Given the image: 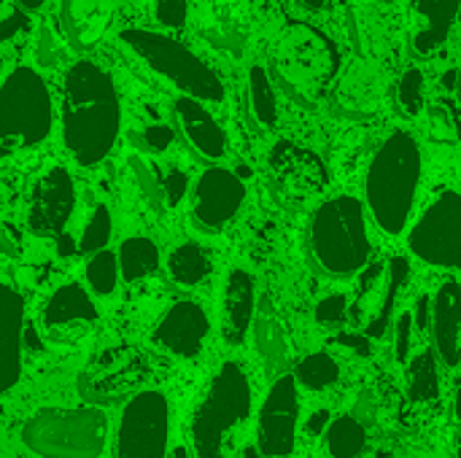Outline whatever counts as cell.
Returning a JSON list of instances; mask_svg holds the SVG:
<instances>
[{"instance_id":"obj_1","label":"cell","mask_w":461,"mask_h":458,"mask_svg":"<svg viewBox=\"0 0 461 458\" xmlns=\"http://www.w3.org/2000/svg\"><path fill=\"white\" fill-rule=\"evenodd\" d=\"M122 127L119 92L108 70L81 59L70 65L62 81V140L68 154L92 167L103 162Z\"/></svg>"},{"instance_id":"obj_2","label":"cell","mask_w":461,"mask_h":458,"mask_svg":"<svg viewBox=\"0 0 461 458\" xmlns=\"http://www.w3.org/2000/svg\"><path fill=\"white\" fill-rule=\"evenodd\" d=\"M419 181H421L419 143L408 132L397 130L381 143L367 173V205L375 224L386 235L405 232L416 205Z\"/></svg>"},{"instance_id":"obj_3","label":"cell","mask_w":461,"mask_h":458,"mask_svg":"<svg viewBox=\"0 0 461 458\" xmlns=\"http://www.w3.org/2000/svg\"><path fill=\"white\" fill-rule=\"evenodd\" d=\"M338 46L305 22H289L270 59V78L300 105H316L338 76Z\"/></svg>"},{"instance_id":"obj_4","label":"cell","mask_w":461,"mask_h":458,"mask_svg":"<svg viewBox=\"0 0 461 458\" xmlns=\"http://www.w3.org/2000/svg\"><path fill=\"white\" fill-rule=\"evenodd\" d=\"M249 416L251 383L240 364L224 362L192 416L189 437L194 458H227L232 432H238Z\"/></svg>"},{"instance_id":"obj_5","label":"cell","mask_w":461,"mask_h":458,"mask_svg":"<svg viewBox=\"0 0 461 458\" xmlns=\"http://www.w3.org/2000/svg\"><path fill=\"white\" fill-rule=\"evenodd\" d=\"M54 124L46 81L32 67H14L0 84V157L43 143Z\"/></svg>"},{"instance_id":"obj_6","label":"cell","mask_w":461,"mask_h":458,"mask_svg":"<svg viewBox=\"0 0 461 458\" xmlns=\"http://www.w3.org/2000/svg\"><path fill=\"white\" fill-rule=\"evenodd\" d=\"M311 248L330 275H351L362 270L370 259L365 205L348 194L327 200L313 213Z\"/></svg>"},{"instance_id":"obj_7","label":"cell","mask_w":461,"mask_h":458,"mask_svg":"<svg viewBox=\"0 0 461 458\" xmlns=\"http://www.w3.org/2000/svg\"><path fill=\"white\" fill-rule=\"evenodd\" d=\"M108 416L100 408H46L22 429V443L41 458H97L105 448Z\"/></svg>"},{"instance_id":"obj_8","label":"cell","mask_w":461,"mask_h":458,"mask_svg":"<svg viewBox=\"0 0 461 458\" xmlns=\"http://www.w3.org/2000/svg\"><path fill=\"white\" fill-rule=\"evenodd\" d=\"M122 43L130 46L154 73L167 78L176 89L184 92V97L221 103L224 100V84L216 76L213 67H208L192 49L178 43L176 38L151 32V30H122Z\"/></svg>"},{"instance_id":"obj_9","label":"cell","mask_w":461,"mask_h":458,"mask_svg":"<svg viewBox=\"0 0 461 458\" xmlns=\"http://www.w3.org/2000/svg\"><path fill=\"white\" fill-rule=\"evenodd\" d=\"M170 405L159 391H138L116 429V458H167Z\"/></svg>"},{"instance_id":"obj_10","label":"cell","mask_w":461,"mask_h":458,"mask_svg":"<svg viewBox=\"0 0 461 458\" xmlns=\"http://www.w3.org/2000/svg\"><path fill=\"white\" fill-rule=\"evenodd\" d=\"M411 251L435 267L461 270V194L448 192L432 202L408 238Z\"/></svg>"},{"instance_id":"obj_11","label":"cell","mask_w":461,"mask_h":458,"mask_svg":"<svg viewBox=\"0 0 461 458\" xmlns=\"http://www.w3.org/2000/svg\"><path fill=\"white\" fill-rule=\"evenodd\" d=\"M143 375H146V362L135 348L130 346L105 348L103 354L92 359V364L78 378V389H81V397L92 402V408L113 405L130 389L140 386Z\"/></svg>"},{"instance_id":"obj_12","label":"cell","mask_w":461,"mask_h":458,"mask_svg":"<svg viewBox=\"0 0 461 458\" xmlns=\"http://www.w3.org/2000/svg\"><path fill=\"white\" fill-rule=\"evenodd\" d=\"M297 416H300V394L297 381L284 375L267 391V400L259 410V432L257 445L265 458H284L294 448L297 435Z\"/></svg>"},{"instance_id":"obj_13","label":"cell","mask_w":461,"mask_h":458,"mask_svg":"<svg viewBox=\"0 0 461 458\" xmlns=\"http://www.w3.org/2000/svg\"><path fill=\"white\" fill-rule=\"evenodd\" d=\"M76 208V186L65 167H49L30 192L27 227L32 235H62Z\"/></svg>"},{"instance_id":"obj_14","label":"cell","mask_w":461,"mask_h":458,"mask_svg":"<svg viewBox=\"0 0 461 458\" xmlns=\"http://www.w3.org/2000/svg\"><path fill=\"white\" fill-rule=\"evenodd\" d=\"M246 200V186L240 175L224 167H211L200 175L194 186V224L205 232H219L227 227Z\"/></svg>"},{"instance_id":"obj_15","label":"cell","mask_w":461,"mask_h":458,"mask_svg":"<svg viewBox=\"0 0 461 458\" xmlns=\"http://www.w3.org/2000/svg\"><path fill=\"white\" fill-rule=\"evenodd\" d=\"M208 332H211L208 313L197 302L181 300L170 305V310L159 319V324L151 332V340L157 348L178 359H194L203 351Z\"/></svg>"},{"instance_id":"obj_16","label":"cell","mask_w":461,"mask_h":458,"mask_svg":"<svg viewBox=\"0 0 461 458\" xmlns=\"http://www.w3.org/2000/svg\"><path fill=\"white\" fill-rule=\"evenodd\" d=\"M24 348V302L19 292L0 283V397L8 394L22 378Z\"/></svg>"},{"instance_id":"obj_17","label":"cell","mask_w":461,"mask_h":458,"mask_svg":"<svg viewBox=\"0 0 461 458\" xmlns=\"http://www.w3.org/2000/svg\"><path fill=\"white\" fill-rule=\"evenodd\" d=\"M173 111H176V121H178V130L184 132L186 143L203 159H221L227 154V135L200 100L178 97Z\"/></svg>"},{"instance_id":"obj_18","label":"cell","mask_w":461,"mask_h":458,"mask_svg":"<svg viewBox=\"0 0 461 458\" xmlns=\"http://www.w3.org/2000/svg\"><path fill=\"white\" fill-rule=\"evenodd\" d=\"M432 337L438 356L456 367L461 362V286L456 281H446L432 305Z\"/></svg>"},{"instance_id":"obj_19","label":"cell","mask_w":461,"mask_h":458,"mask_svg":"<svg viewBox=\"0 0 461 458\" xmlns=\"http://www.w3.org/2000/svg\"><path fill=\"white\" fill-rule=\"evenodd\" d=\"M257 308V289L254 278L246 270H232L224 283L221 300V335L230 346H240L249 327L254 324Z\"/></svg>"},{"instance_id":"obj_20","label":"cell","mask_w":461,"mask_h":458,"mask_svg":"<svg viewBox=\"0 0 461 458\" xmlns=\"http://www.w3.org/2000/svg\"><path fill=\"white\" fill-rule=\"evenodd\" d=\"M59 22L65 27V38L76 51L95 46L111 22L108 0H62Z\"/></svg>"},{"instance_id":"obj_21","label":"cell","mask_w":461,"mask_h":458,"mask_svg":"<svg viewBox=\"0 0 461 458\" xmlns=\"http://www.w3.org/2000/svg\"><path fill=\"white\" fill-rule=\"evenodd\" d=\"M459 8L461 0H413V11L424 19V24L411 38L413 54L429 57L432 51H438L454 30Z\"/></svg>"},{"instance_id":"obj_22","label":"cell","mask_w":461,"mask_h":458,"mask_svg":"<svg viewBox=\"0 0 461 458\" xmlns=\"http://www.w3.org/2000/svg\"><path fill=\"white\" fill-rule=\"evenodd\" d=\"M397 30H400V19H392L389 11L370 8V5H348L351 46L362 57H370L384 46H392Z\"/></svg>"},{"instance_id":"obj_23","label":"cell","mask_w":461,"mask_h":458,"mask_svg":"<svg viewBox=\"0 0 461 458\" xmlns=\"http://www.w3.org/2000/svg\"><path fill=\"white\" fill-rule=\"evenodd\" d=\"M97 321V308L89 297V292L78 283L59 286L46 308H43V324L49 329H73V327H89Z\"/></svg>"},{"instance_id":"obj_24","label":"cell","mask_w":461,"mask_h":458,"mask_svg":"<svg viewBox=\"0 0 461 458\" xmlns=\"http://www.w3.org/2000/svg\"><path fill=\"white\" fill-rule=\"evenodd\" d=\"M273 167L276 173L292 186V189H316L321 181H324V167L321 162L305 151V148H297L292 143H281L276 146L273 151Z\"/></svg>"},{"instance_id":"obj_25","label":"cell","mask_w":461,"mask_h":458,"mask_svg":"<svg viewBox=\"0 0 461 458\" xmlns=\"http://www.w3.org/2000/svg\"><path fill=\"white\" fill-rule=\"evenodd\" d=\"M213 270L211 254L200 246V243H181L178 248H173L170 259H167V273L178 286H200Z\"/></svg>"},{"instance_id":"obj_26","label":"cell","mask_w":461,"mask_h":458,"mask_svg":"<svg viewBox=\"0 0 461 458\" xmlns=\"http://www.w3.org/2000/svg\"><path fill=\"white\" fill-rule=\"evenodd\" d=\"M116 259H119L122 278L127 283H135V281L149 278L159 267V248L154 246V240H149L143 235H135V238H127L119 246Z\"/></svg>"},{"instance_id":"obj_27","label":"cell","mask_w":461,"mask_h":458,"mask_svg":"<svg viewBox=\"0 0 461 458\" xmlns=\"http://www.w3.org/2000/svg\"><path fill=\"white\" fill-rule=\"evenodd\" d=\"M254 343H257V351H259V356L265 359V364L270 370H281L286 364L289 343H286L284 327L278 324V319L270 310L257 316V321H254Z\"/></svg>"},{"instance_id":"obj_28","label":"cell","mask_w":461,"mask_h":458,"mask_svg":"<svg viewBox=\"0 0 461 458\" xmlns=\"http://www.w3.org/2000/svg\"><path fill=\"white\" fill-rule=\"evenodd\" d=\"M249 105L254 119L262 127H276L278 124V100H276V86L270 73L262 65H254L249 70Z\"/></svg>"},{"instance_id":"obj_29","label":"cell","mask_w":461,"mask_h":458,"mask_svg":"<svg viewBox=\"0 0 461 458\" xmlns=\"http://www.w3.org/2000/svg\"><path fill=\"white\" fill-rule=\"evenodd\" d=\"M365 448H367V435L357 418L343 416V418L330 424L327 451L332 454V458H359L365 454Z\"/></svg>"},{"instance_id":"obj_30","label":"cell","mask_w":461,"mask_h":458,"mask_svg":"<svg viewBox=\"0 0 461 458\" xmlns=\"http://www.w3.org/2000/svg\"><path fill=\"white\" fill-rule=\"evenodd\" d=\"M408 278V259L405 256H394L392 265H389V278H386V294H384V308L381 313L370 321V335L373 337H384L386 329L392 327V313H394V302H397V294L402 289Z\"/></svg>"},{"instance_id":"obj_31","label":"cell","mask_w":461,"mask_h":458,"mask_svg":"<svg viewBox=\"0 0 461 458\" xmlns=\"http://www.w3.org/2000/svg\"><path fill=\"white\" fill-rule=\"evenodd\" d=\"M408 389L416 402H429L438 397V370H435V354L424 351L419 354L408 367Z\"/></svg>"},{"instance_id":"obj_32","label":"cell","mask_w":461,"mask_h":458,"mask_svg":"<svg viewBox=\"0 0 461 458\" xmlns=\"http://www.w3.org/2000/svg\"><path fill=\"white\" fill-rule=\"evenodd\" d=\"M338 375H340L338 362L330 354H311L297 364V381L313 391L330 389L338 381Z\"/></svg>"},{"instance_id":"obj_33","label":"cell","mask_w":461,"mask_h":458,"mask_svg":"<svg viewBox=\"0 0 461 458\" xmlns=\"http://www.w3.org/2000/svg\"><path fill=\"white\" fill-rule=\"evenodd\" d=\"M119 275H122V273H119V259H116V254H111L108 248L92 254V259L86 262V283H89V289H92L95 294H100V297L113 294Z\"/></svg>"},{"instance_id":"obj_34","label":"cell","mask_w":461,"mask_h":458,"mask_svg":"<svg viewBox=\"0 0 461 458\" xmlns=\"http://www.w3.org/2000/svg\"><path fill=\"white\" fill-rule=\"evenodd\" d=\"M111 211L105 205H97L81 232V240H78V251L84 254H97V251H105L108 240H111Z\"/></svg>"},{"instance_id":"obj_35","label":"cell","mask_w":461,"mask_h":458,"mask_svg":"<svg viewBox=\"0 0 461 458\" xmlns=\"http://www.w3.org/2000/svg\"><path fill=\"white\" fill-rule=\"evenodd\" d=\"M397 103L408 116H419L424 108V73L419 67H411L402 73L397 84Z\"/></svg>"},{"instance_id":"obj_36","label":"cell","mask_w":461,"mask_h":458,"mask_svg":"<svg viewBox=\"0 0 461 458\" xmlns=\"http://www.w3.org/2000/svg\"><path fill=\"white\" fill-rule=\"evenodd\" d=\"M130 165H132V173H135V178H138V184H140V192L146 194V200L151 202V208H154V211H162V202H165L162 181L154 175V170H151L140 157H132Z\"/></svg>"},{"instance_id":"obj_37","label":"cell","mask_w":461,"mask_h":458,"mask_svg":"<svg viewBox=\"0 0 461 458\" xmlns=\"http://www.w3.org/2000/svg\"><path fill=\"white\" fill-rule=\"evenodd\" d=\"M27 27L30 16L24 13V8H19V3L11 0H0V43L27 32Z\"/></svg>"},{"instance_id":"obj_38","label":"cell","mask_w":461,"mask_h":458,"mask_svg":"<svg viewBox=\"0 0 461 458\" xmlns=\"http://www.w3.org/2000/svg\"><path fill=\"white\" fill-rule=\"evenodd\" d=\"M346 316H348V308H346V297H340V294L324 297L316 305V321L324 327H340L346 321Z\"/></svg>"},{"instance_id":"obj_39","label":"cell","mask_w":461,"mask_h":458,"mask_svg":"<svg viewBox=\"0 0 461 458\" xmlns=\"http://www.w3.org/2000/svg\"><path fill=\"white\" fill-rule=\"evenodd\" d=\"M146 151H154V154H162L165 148H170V143H173V138H176V132L167 127V124H151V127H146L140 135H132Z\"/></svg>"},{"instance_id":"obj_40","label":"cell","mask_w":461,"mask_h":458,"mask_svg":"<svg viewBox=\"0 0 461 458\" xmlns=\"http://www.w3.org/2000/svg\"><path fill=\"white\" fill-rule=\"evenodd\" d=\"M154 13H157V19H159L165 27L178 30V27H184V24H186L189 3H186V0H157Z\"/></svg>"},{"instance_id":"obj_41","label":"cell","mask_w":461,"mask_h":458,"mask_svg":"<svg viewBox=\"0 0 461 458\" xmlns=\"http://www.w3.org/2000/svg\"><path fill=\"white\" fill-rule=\"evenodd\" d=\"M186 189H189V178H186L184 170L170 167V170L162 175V194H165V202H167V205H178V202L184 200Z\"/></svg>"},{"instance_id":"obj_42","label":"cell","mask_w":461,"mask_h":458,"mask_svg":"<svg viewBox=\"0 0 461 458\" xmlns=\"http://www.w3.org/2000/svg\"><path fill=\"white\" fill-rule=\"evenodd\" d=\"M413 316L411 313H402L394 324V346H397V359L400 362H408V351H411V335H413V327H411Z\"/></svg>"},{"instance_id":"obj_43","label":"cell","mask_w":461,"mask_h":458,"mask_svg":"<svg viewBox=\"0 0 461 458\" xmlns=\"http://www.w3.org/2000/svg\"><path fill=\"white\" fill-rule=\"evenodd\" d=\"M35 59H38V65H41V67H51V65L57 62V46H54V35H51V30H49V27H43V30H41V35H38Z\"/></svg>"},{"instance_id":"obj_44","label":"cell","mask_w":461,"mask_h":458,"mask_svg":"<svg viewBox=\"0 0 461 458\" xmlns=\"http://www.w3.org/2000/svg\"><path fill=\"white\" fill-rule=\"evenodd\" d=\"M14 235V227L11 224H3V229H0V248L8 254V256H16L19 251H22V243L16 240V238H11Z\"/></svg>"},{"instance_id":"obj_45","label":"cell","mask_w":461,"mask_h":458,"mask_svg":"<svg viewBox=\"0 0 461 458\" xmlns=\"http://www.w3.org/2000/svg\"><path fill=\"white\" fill-rule=\"evenodd\" d=\"M416 305H419V308H416V316H419V324H421L419 329H427V321H429V319H427V305H429V300H427V297H419ZM429 324H432V321H429Z\"/></svg>"},{"instance_id":"obj_46","label":"cell","mask_w":461,"mask_h":458,"mask_svg":"<svg viewBox=\"0 0 461 458\" xmlns=\"http://www.w3.org/2000/svg\"><path fill=\"white\" fill-rule=\"evenodd\" d=\"M324 421H327V410H319V413H316V418H311V421H308V432H313V435H316V432L321 429V424H324Z\"/></svg>"},{"instance_id":"obj_47","label":"cell","mask_w":461,"mask_h":458,"mask_svg":"<svg viewBox=\"0 0 461 458\" xmlns=\"http://www.w3.org/2000/svg\"><path fill=\"white\" fill-rule=\"evenodd\" d=\"M19 3V8H24V11H38L46 0H16Z\"/></svg>"},{"instance_id":"obj_48","label":"cell","mask_w":461,"mask_h":458,"mask_svg":"<svg viewBox=\"0 0 461 458\" xmlns=\"http://www.w3.org/2000/svg\"><path fill=\"white\" fill-rule=\"evenodd\" d=\"M305 8H324L327 5V0H300Z\"/></svg>"},{"instance_id":"obj_49","label":"cell","mask_w":461,"mask_h":458,"mask_svg":"<svg viewBox=\"0 0 461 458\" xmlns=\"http://www.w3.org/2000/svg\"><path fill=\"white\" fill-rule=\"evenodd\" d=\"M170 458H192V456H189V454H186L184 448H176V451H173V456H170Z\"/></svg>"},{"instance_id":"obj_50","label":"cell","mask_w":461,"mask_h":458,"mask_svg":"<svg viewBox=\"0 0 461 458\" xmlns=\"http://www.w3.org/2000/svg\"><path fill=\"white\" fill-rule=\"evenodd\" d=\"M456 458H461V437H459V454H456Z\"/></svg>"},{"instance_id":"obj_51","label":"cell","mask_w":461,"mask_h":458,"mask_svg":"<svg viewBox=\"0 0 461 458\" xmlns=\"http://www.w3.org/2000/svg\"><path fill=\"white\" fill-rule=\"evenodd\" d=\"M459 94H461V73H459Z\"/></svg>"}]
</instances>
